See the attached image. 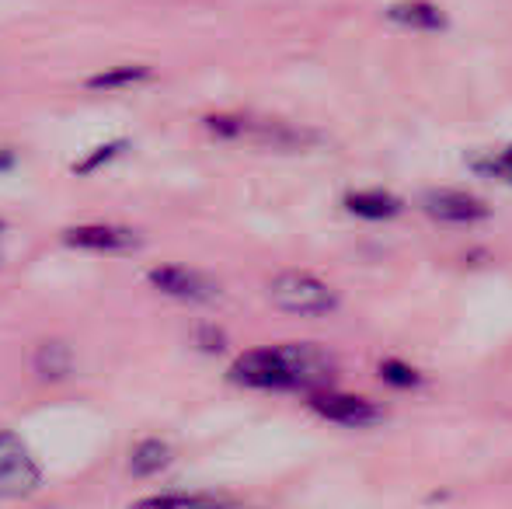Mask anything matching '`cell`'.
I'll list each match as a JSON object with an SVG mask.
<instances>
[{"label":"cell","instance_id":"cell-1","mask_svg":"<svg viewBox=\"0 0 512 509\" xmlns=\"http://www.w3.org/2000/svg\"><path fill=\"white\" fill-rule=\"evenodd\" d=\"M335 377V360L328 349L293 342V346H262L237 356L230 381L251 391H321Z\"/></svg>","mask_w":512,"mask_h":509},{"label":"cell","instance_id":"cell-2","mask_svg":"<svg viewBox=\"0 0 512 509\" xmlns=\"http://www.w3.org/2000/svg\"><path fill=\"white\" fill-rule=\"evenodd\" d=\"M269 300L286 314L297 318H324V314L338 311V293L331 290L324 279L310 276V272H279L269 283Z\"/></svg>","mask_w":512,"mask_h":509},{"label":"cell","instance_id":"cell-3","mask_svg":"<svg viewBox=\"0 0 512 509\" xmlns=\"http://www.w3.org/2000/svg\"><path fill=\"white\" fill-rule=\"evenodd\" d=\"M42 485V468L21 436L0 433V499H28Z\"/></svg>","mask_w":512,"mask_h":509},{"label":"cell","instance_id":"cell-4","mask_svg":"<svg viewBox=\"0 0 512 509\" xmlns=\"http://www.w3.org/2000/svg\"><path fill=\"white\" fill-rule=\"evenodd\" d=\"M307 405L314 408L321 419L335 422V426H349V429H363V426H377L384 419V408L373 405V401L359 398V394L349 391H331V387H321V391L307 394Z\"/></svg>","mask_w":512,"mask_h":509},{"label":"cell","instance_id":"cell-5","mask_svg":"<svg viewBox=\"0 0 512 509\" xmlns=\"http://www.w3.org/2000/svg\"><path fill=\"white\" fill-rule=\"evenodd\" d=\"M422 210L429 213L436 224H450V227H471V224H481V220L492 217V206L464 189L422 192Z\"/></svg>","mask_w":512,"mask_h":509},{"label":"cell","instance_id":"cell-6","mask_svg":"<svg viewBox=\"0 0 512 509\" xmlns=\"http://www.w3.org/2000/svg\"><path fill=\"white\" fill-rule=\"evenodd\" d=\"M150 286L185 304H213L220 297V283L189 265H157L150 269Z\"/></svg>","mask_w":512,"mask_h":509},{"label":"cell","instance_id":"cell-7","mask_svg":"<svg viewBox=\"0 0 512 509\" xmlns=\"http://www.w3.org/2000/svg\"><path fill=\"white\" fill-rule=\"evenodd\" d=\"M63 241L70 248H81V252H102V255H126L136 252L140 238L126 227H112V224H84V227H70L63 231Z\"/></svg>","mask_w":512,"mask_h":509},{"label":"cell","instance_id":"cell-8","mask_svg":"<svg viewBox=\"0 0 512 509\" xmlns=\"http://www.w3.org/2000/svg\"><path fill=\"white\" fill-rule=\"evenodd\" d=\"M345 210L359 220H370V224H384L401 213V199H394L384 189H356L345 196Z\"/></svg>","mask_w":512,"mask_h":509},{"label":"cell","instance_id":"cell-9","mask_svg":"<svg viewBox=\"0 0 512 509\" xmlns=\"http://www.w3.org/2000/svg\"><path fill=\"white\" fill-rule=\"evenodd\" d=\"M387 18L401 28H411V32H443L446 28V14L439 11L429 0H401V4L387 7Z\"/></svg>","mask_w":512,"mask_h":509},{"label":"cell","instance_id":"cell-10","mask_svg":"<svg viewBox=\"0 0 512 509\" xmlns=\"http://www.w3.org/2000/svg\"><path fill=\"white\" fill-rule=\"evenodd\" d=\"M133 509H234V499L216 492H161L140 499Z\"/></svg>","mask_w":512,"mask_h":509},{"label":"cell","instance_id":"cell-11","mask_svg":"<svg viewBox=\"0 0 512 509\" xmlns=\"http://www.w3.org/2000/svg\"><path fill=\"white\" fill-rule=\"evenodd\" d=\"M171 457H175V450H171V443L164 440H140L133 447V454H129V471H133L136 478H150V475H161L164 468L171 464Z\"/></svg>","mask_w":512,"mask_h":509},{"label":"cell","instance_id":"cell-12","mask_svg":"<svg viewBox=\"0 0 512 509\" xmlns=\"http://www.w3.org/2000/svg\"><path fill=\"white\" fill-rule=\"evenodd\" d=\"M35 374L42 377V381H63V377H70V370H74V353H70L67 342H42L39 349H35Z\"/></svg>","mask_w":512,"mask_h":509},{"label":"cell","instance_id":"cell-13","mask_svg":"<svg viewBox=\"0 0 512 509\" xmlns=\"http://www.w3.org/2000/svg\"><path fill=\"white\" fill-rule=\"evenodd\" d=\"M150 81V67H115L105 70V74H95L84 81V88L91 91H115V88H129V84Z\"/></svg>","mask_w":512,"mask_h":509},{"label":"cell","instance_id":"cell-14","mask_svg":"<svg viewBox=\"0 0 512 509\" xmlns=\"http://www.w3.org/2000/svg\"><path fill=\"white\" fill-rule=\"evenodd\" d=\"M380 381L387 387H398V391H415L422 384V374L405 360H384L380 363Z\"/></svg>","mask_w":512,"mask_h":509},{"label":"cell","instance_id":"cell-15","mask_svg":"<svg viewBox=\"0 0 512 509\" xmlns=\"http://www.w3.org/2000/svg\"><path fill=\"white\" fill-rule=\"evenodd\" d=\"M126 147H129L126 140H112V143H108V147H98L95 154H91V157H88V161H84V164H77L74 171H81V175H91V171H98V168H102V164H108V161H112V157H119V154H122V150H126Z\"/></svg>","mask_w":512,"mask_h":509},{"label":"cell","instance_id":"cell-16","mask_svg":"<svg viewBox=\"0 0 512 509\" xmlns=\"http://www.w3.org/2000/svg\"><path fill=\"white\" fill-rule=\"evenodd\" d=\"M192 342H196V346L203 349V353H220V349L227 346L223 332H220V328H213V325H199L196 335H192Z\"/></svg>","mask_w":512,"mask_h":509},{"label":"cell","instance_id":"cell-17","mask_svg":"<svg viewBox=\"0 0 512 509\" xmlns=\"http://www.w3.org/2000/svg\"><path fill=\"white\" fill-rule=\"evenodd\" d=\"M499 171H502V175H506L509 182H512V147L506 150V154L499 157Z\"/></svg>","mask_w":512,"mask_h":509},{"label":"cell","instance_id":"cell-18","mask_svg":"<svg viewBox=\"0 0 512 509\" xmlns=\"http://www.w3.org/2000/svg\"><path fill=\"white\" fill-rule=\"evenodd\" d=\"M0 231H4V224H0Z\"/></svg>","mask_w":512,"mask_h":509}]
</instances>
